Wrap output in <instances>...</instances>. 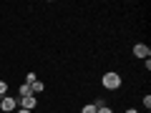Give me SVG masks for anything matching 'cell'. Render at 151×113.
Here are the masks:
<instances>
[{"instance_id": "12", "label": "cell", "mask_w": 151, "mask_h": 113, "mask_svg": "<svg viewBox=\"0 0 151 113\" xmlns=\"http://www.w3.org/2000/svg\"><path fill=\"white\" fill-rule=\"evenodd\" d=\"M18 113H30V111H25V108H20V111H18Z\"/></svg>"}, {"instance_id": "8", "label": "cell", "mask_w": 151, "mask_h": 113, "mask_svg": "<svg viewBox=\"0 0 151 113\" xmlns=\"http://www.w3.org/2000/svg\"><path fill=\"white\" fill-rule=\"evenodd\" d=\"M35 81H38V78H35V73H28V75H25V83H28V86H33Z\"/></svg>"}, {"instance_id": "2", "label": "cell", "mask_w": 151, "mask_h": 113, "mask_svg": "<svg viewBox=\"0 0 151 113\" xmlns=\"http://www.w3.org/2000/svg\"><path fill=\"white\" fill-rule=\"evenodd\" d=\"M15 108H18V101H15V98H10V96L0 98V111H3V113H10V111H15Z\"/></svg>"}, {"instance_id": "3", "label": "cell", "mask_w": 151, "mask_h": 113, "mask_svg": "<svg viewBox=\"0 0 151 113\" xmlns=\"http://www.w3.org/2000/svg\"><path fill=\"white\" fill-rule=\"evenodd\" d=\"M134 55H136V58H144V60H149L151 48H146L144 43H139V45H134Z\"/></svg>"}, {"instance_id": "10", "label": "cell", "mask_w": 151, "mask_h": 113, "mask_svg": "<svg viewBox=\"0 0 151 113\" xmlns=\"http://www.w3.org/2000/svg\"><path fill=\"white\" fill-rule=\"evenodd\" d=\"M96 113H113V111H111V108H106V106H98Z\"/></svg>"}, {"instance_id": "7", "label": "cell", "mask_w": 151, "mask_h": 113, "mask_svg": "<svg viewBox=\"0 0 151 113\" xmlns=\"http://www.w3.org/2000/svg\"><path fill=\"white\" fill-rule=\"evenodd\" d=\"M5 93H8V83L0 81V98H5Z\"/></svg>"}, {"instance_id": "6", "label": "cell", "mask_w": 151, "mask_h": 113, "mask_svg": "<svg viewBox=\"0 0 151 113\" xmlns=\"http://www.w3.org/2000/svg\"><path fill=\"white\" fill-rule=\"evenodd\" d=\"M25 96H33V93H30V86L23 83V86H20V98H25Z\"/></svg>"}, {"instance_id": "5", "label": "cell", "mask_w": 151, "mask_h": 113, "mask_svg": "<svg viewBox=\"0 0 151 113\" xmlns=\"http://www.w3.org/2000/svg\"><path fill=\"white\" fill-rule=\"evenodd\" d=\"M40 91H45V86H43L40 81H35V83L30 86V93H40Z\"/></svg>"}, {"instance_id": "1", "label": "cell", "mask_w": 151, "mask_h": 113, "mask_svg": "<svg viewBox=\"0 0 151 113\" xmlns=\"http://www.w3.org/2000/svg\"><path fill=\"white\" fill-rule=\"evenodd\" d=\"M101 83H103V88H108V91H116V88L121 86V78H119V73H106Z\"/></svg>"}, {"instance_id": "11", "label": "cell", "mask_w": 151, "mask_h": 113, "mask_svg": "<svg viewBox=\"0 0 151 113\" xmlns=\"http://www.w3.org/2000/svg\"><path fill=\"white\" fill-rule=\"evenodd\" d=\"M124 113H139V111H134V108H126V111Z\"/></svg>"}, {"instance_id": "4", "label": "cell", "mask_w": 151, "mask_h": 113, "mask_svg": "<svg viewBox=\"0 0 151 113\" xmlns=\"http://www.w3.org/2000/svg\"><path fill=\"white\" fill-rule=\"evenodd\" d=\"M20 108H25V111L35 108V96H25V98H20Z\"/></svg>"}, {"instance_id": "9", "label": "cell", "mask_w": 151, "mask_h": 113, "mask_svg": "<svg viewBox=\"0 0 151 113\" xmlns=\"http://www.w3.org/2000/svg\"><path fill=\"white\" fill-rule=\"evenodd\" d=\"M81 113H96V106H83Z\"/></svg>"}]
</instances>
